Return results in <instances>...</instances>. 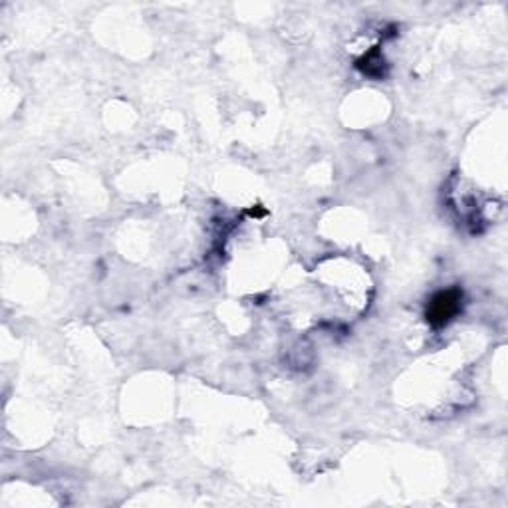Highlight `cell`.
Segmentation results:
<instances>
[{"label":"cell","instance_id":"1","mask_svg":"<svg viewBox=\"0 0 508 508\" xmlns=\"http://www.w3.org/2000/svg\"><path fill=\"white\" fill-rule=\"evenodd\" d=\"M457 294L455 292H445V294H439L433 302V308H431V316L437 322H447L451 316L455 314L457 310Z\"/></svg>","mask_w":508,"mask_h":508}]
</instances>
